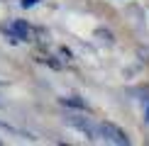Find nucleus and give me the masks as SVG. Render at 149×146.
<instances>
[{
	"label": "nucleus",
	"instance_id": "f257e3e1",
	"mask_svg": "<svg viewBox=\"0 0 149 146\" xmlns=\"http://www.w3.org/2000/svg\"><path fill=\"white\" fill-rule=\"evenodd\" d=\"M64 122H66L69 127H73L76 132H81L86 139H88V141H95V136H98V127L93 124L88 117H83V114H76V112H66Z\"/></svg>",
	"mask_w": 149,
	"mask_h": 146
},
{
	"label": "nucleus",
	"instance_id": "f03ea898",
	"mask_svg": "<svg viewBox=\"0 0 149 146\" xmlns=\"http://www.w3.org/2000/svg\"><path fill=\"white\" fill-rule=\"evenodd\" d=\"M98 134L103 136V141L115 144V146H127V144H130L127 132H122L117 124H113V122H103V124L98 127Z\"/></svg>",
	"mask_w": 149,
	"mask_h": 146
},
{
	"label": "nucleus",
	"instance_id": "7ed1b4c3",
	"mask_svg": "<svg viewBox=\"0 0 149 146\" xmlns=\"http://www.w3.org/2000/svg\"><path fill=\"white\" fill-rule=\"evenodd\" d=\"M8 34L12 36V41H32V27L24 20H15L10 24Z\"/></svg>",
	"mask_w": 149,
	"mask_h": 146
},
{
	"label": "nucleus",
	"instance_id": "20e7f679",
	"mask_svg": "<svg viewBox=\"0 0 149 146\" xmlns=\"http://www.w3.org/2000/svg\"><path fill=\"white\" fill-rule=\"evenodd\" d=\"M61 105H64V107H73V110H88L86 100H81V97H76V95H71V97H61Z\"/></svg>",
	"mask_w": 149,
	"mask_h": 146
},
{
	"label": "nucleus",
	"instance_id": "39448f33",
	"mask_svg": "<svg viewBox=\"0 0 149 146\" xmlns=\"http://www.w3.org/2000/svg\"><path fill=\"white\" fill-rule=\"evenodd\" d=\"M42 61H44V63H49V66H52V68H61V63H59V61H54L52 56H39Z\"/></svg>",
	"mask_w": 149,
	"mask_h": 146
},
{
	"label": "nucleus",
	"instance_id": "423d86ee",
	"mask_svg": "<svg viewBox=\"0 0 149 146\" xmlns=\"http://www.w3.org/2000/svg\"><path fill=\"white\" fill-rule=\"evenodd\" d=\"M37 3H39V0H20V5H22L24 10H27V8H32V5H37Z\"/></svg>",
	"mask_w": 149,
	"mask_h": 146
},
{
	"label": "nucleus",
	"instance_id": "0eeeda50",
	"mask_svg": "<svg viewBox=\"0 0 149 146\" xmlns=\"http://www.w3.org/2000/svg\"><path fill=\"white\" fill-rule=\"evenodd\" d=\"M61 56H64V61H71V51L69 49H61Z\"/></svg>",
	"mask_w": 149,
	"mask_h": 146
},
{
	"label": "nucleus",
	"instance_id": "6e6552de",
	"mask_svg": "<svg viewBox=\"0 0 149 146\" xmlns=\"http://www.w3.org/2000/svg\"><path fill=\"white\" fill-rule=\"evenodd\" d=\"M147 122H149V100H147Z\"/></svg>",
	"mask_w": 149,
	"mask_h": 146
},
{
	"label": "nucleus",
	"instance_id": "1a4fd4ad",
	"mask_svg": "<svg viewBox=\"0 0 149 146\" xmlns=\"http://www.w3.org/2000/svg\"><path fill=\"white\" fill-rule=\"evenodd\" d=\"M0 144H3V141H0Z\"/></svg>",
	"mask_w": 149,
	"mask_h": 146
}]
</instances>
